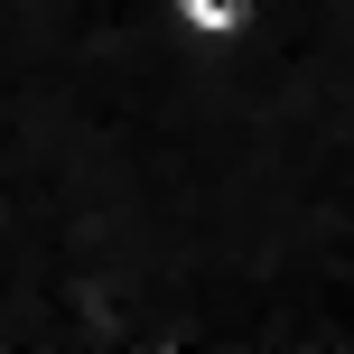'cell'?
Listing matches in <instances>:
<instances>
[{
  "label": "cell",
  "mask_w": 354,
  "mask_h": 354,
  "mask_svg": "<svg viewBox=\"0 0 354 354\" xmlns=\"http://www.w3.org/2000/svg\"><path fill=\"white\" fill-rule=\"evenodd\" d=\"M168 19L196 37V47H243L252 19H261V0H168Z\"/></svg>",
  "instance_id": "obj_1"
}]
</instances>
